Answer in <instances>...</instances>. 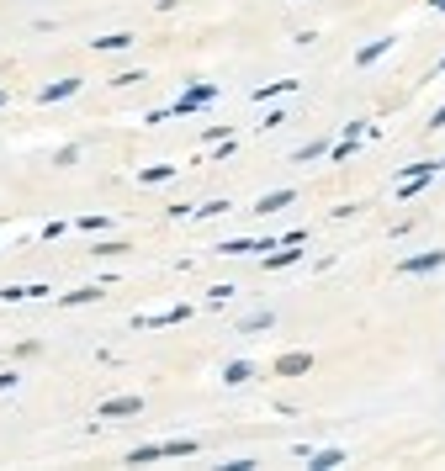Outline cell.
Instances as JSON below:
<instances>
[{
  "mask_svg": "<svg viewBox=\"0 0 445 471\" xmlns=\"http://www.w3.org/2000/svg\"><path fill=\"white\" fill-rule=\"evenodd\" d=\"M430 6H435V11H445V0H430Z\"/></svg>",
  "mask_w": 445,
  "mask_h": 471,
  "instance_id": "19",
  "label": "cell"
},
{
  "mask_svg": "<svg viewBox=\"0 0 445 471\" xmlns=\"http://www.w3.org/2000/svg\"><path fill=\"white\" fill-rule=\"evenodd\" d=\"M308 366H313V355H281V360H276V371H281V376H302Z\"/></svg>",
  "mask_w": 445,
  "mask_h": 471,
  "instance_id": "5",
  "label": "cell"
},
{
  "mask_svg": "<svg viewBox=\"0 0 445 471\" xmlns=\"http://www.w3.org/2000/svg\"><path fill=\"white\" fill-rule=\"evenodd\" d=\"M286 90H297V80H270V85L254 90V101H270V96H286Z\"/></svg>",
  "mask_w": 445,
  "mask_h": 471,
  "instance_id": "10",
  "label": "cell"
},
{
  "mask_svg": "<svg viewBox=\"0 0 445 471\" xmlns=\"http://www.w3.org/2000/svg\"><path fill=\"white\" fill-rule=\"evenodd\" d=\"M387 48H392V43H387V37H382V43H371V48H360V53H356V64H376V59H382V53H387Z\"/></svg>",
  "mask_w": 445,
  "mask_h": 471,
  "instance_id": "14",
  "label": "cell"
},
{
  "mask_svg": "<svg viewBox=\"0 0 445 471\" xmlns=\"http://www.w3.org/2000/svg\"><path fill=\"white\" fill-rule=\"evenodd\" d=\"M133 413H143V398H112V402H101V418H133Z\"/></svg>",
  "mask_w": 445,
  "mask_h": 471,
  "instance_id": "3",
  "label": "cell"
},
{
  "mask_svg": "<svg viewBox=\"0 0 445 471\" xmlns=\"http://www.w3.org/2000/svg\"><path fill=\"white\" fill-rule=\"evenodd\" d=\"M250 376H254V366H250V360H234V366H222V382H228V386L250 382Z\"/></svg>",
  "mask_w": 445,
  "mask_h": 471,
  "instance_id": "7",
  "label": "cell"
},
{
  "mask_svg": "<svg viewBox=\"0 0 445 471\" xmlns=\"http://www.w3.org/2000/svg\"><path fill=\"white\" fill-rule=\"evenodd\" d=\"M440 69H445V59H440Z\"/></svg>",
  "mask_w": 445,
  "mask_h": 471,
  "instance_id": "21",
  "label": "cell"
},
{
  "mask_svg": "<svg viewBox=\"0 0 445 471\" xmlns=\"http://www.w3.org/2000/svg\"><path fill=\"white\" fill-rule=\"evenodd\" d=\"M207 101H218V85H191L175 101V112H196V106H207Z\"/></svg>",
  "mask_w": 445,
  "mask_h": 471,
  "instance_id": "2",
  "label": "cell"
},
{
  "mask_svg": "<svg viewBox=\"0 0 445 471\" xmlns=\"http://www.w3.org/2000/svg\"><path fill=\"white\" fill-rule=\"evenodd\" d=\"M254 328H270V312H254V318H244V334H254Z\"/></svg>",
  "mask_w": 445,
  "mask_h": 471,
  "instance_id": "16",
  "label": "cell"
},
{
  "mask_svg": "<svg viewBox=\"0 0 445 471\" xmlns=\"http://www.w3.org/2000/svg\"><path fill=\"white\" fill-rule=\"evenodd\" d=\"M64 302H69V308H80V302H101V286H80V292H69Z\"/></svg>",
  "mask_w": 445,
  "mask_h": 471,
  "instance_id": "13",
  "label": "cell"
},
{
  "mask_svg": "<svg viewBox=\"0 0 445 471\" xmlns=\"http://www.w3.org/2000/svg\"><path fill=\"white\" fill-rule=\"evenodd\" d=\"M90 48H101V53H117V48H133V37H128V32H106V37H96Z\"/></svg>",
  "mask_w": 445,
  "mask_h": 471,
  "instance_id": "6",
  "label": "cell"
},
{
  "mask_svg": "<svg viewBox=\"0 0 445 471\" xmlns=\"http://www.w3.org/2000/svg\"><path fill=\"white\" fill-rule=\"evenodd\" d=\"M430 127H445V106H440V112H435V117H430Z\"/></svg>",
  "mask_w": 445,
  "mask_h": 471,
  "instance_id": "18",
  "label": "cell"
},
{
  "mask_svg": "<svg viewBox=\"0 0 445 471\" xmlns=\"http://www.w3.org/2000/svg\"><path fill=\"white\" fill-rule=\"evenodd\" d=\"M11 386H16V376H11V371H0V392H11Z\"/></svg>",
  "mask_w": 445,
  "mask_h": 471,
  "instance_id": "17",
  "label": "cell"
},
{
  "mask_svg": "<svg viewBox=\"0 0 445 471\" xmlns=\"http://www.w3.org/2000/svg\"><path fill=\"white\" fill-rule=\"evenodd\" d=\"M297 260H302V254H297V244H286L281 254H265V265H270V270H281V265H297Z\"/></svg>",
  "mask_w": 445,
  "mask_h": 471,
  "instance_id": "12",
  "label": "cell"
},
{
  "mask_svg": "<svg viewBox=\"0 0 445 471\" xmlns=\"http://www.w3.org/2000/svg\"><path fill=\"white\" fill-rule=\"evenodd\" d=\"M445 265V249H430V254H414V260H403V276H430V270Z\"/></svg>",
  "mask_w": 445,
  "mask_h": 471,
  "instance_id": "1",
  "label": "cell"
},
{
  "mask_svg": "<svg viewBox=\"0 0 445 471\" xmlns=\"http://www.w3.org/2000/svg\"><path fill=\"white\" fill-rule=\"evenodd\" d=\"M74 90H80V80H53V85H43V90H37V101H64V96H74Z\"/></svg>",
  "mask_w": 445,
  "mask_h": 471,
  "instance_id": "4",
  "label": "cell"
},
{
  "mask_svg": "<svg viewBox=\"0 0 445 471\" xmlns=\"http://www.w3.org/2000/svg\"><path fill=\"white\" fill-rule=\"evenodd\" d=\"M308 461H313V471H334V466H344V450H318Z\"/></svg>",
  "mask_w": 445,
  "mask_h": 471,
  "instance_id": "9",
  "label": "cell"
},
{
  "mask_svg": "<svg viewBox=\"0 0 445 471\" xmlns=\"http://www.w3.org/2000/svg\"><path fill=\"white\" fill-rule=\"evenodd\" d=\"M143 461H164V445H138V450H128V466H143Z\"/></svg>",
  "mask_w": 445,
  "mask_h": 471,
  "instance_id": "8",
  "label": "cell"
},
{
  "mask_svg": "<svg viewBox=\"0 0 445 471\" xmlns=\"http://www.w3.org/2000/svg\"><path fill=\"white\" fill-rule=\"evenodd\" d=\"M281 206H292V191H270V196H260V206H254V212H281Z\"/></svg>",
  "mask_w": 445,
  "mask_h": 471,
  "instance_id": "11",
  "label": "cell"
},
{
  "mask_svg": "<svg viewBox=\"0 0 445 471\" xmlns=\"http://www.w3.org/2000/svg\"><path fill=\"white\" fill-rule=\"evenodd\" d=\"M0 106H6V90H0Z\"/></svg>",
  "mask_w": 445,
  "mask_h": 471,
  "instance_id": "20",
  "label": "cell"
},
{
  "mask_svg": "<svg viewBox=\"0 0 445 471\" xmlns=\"http://www.w3.org/2000/svg\"><path fill=\"white\" fill-rule=\"evenodd\" d=\"M440 170H445V164H440Z\"/></svg>",
  "mask_w": 445,
  "mask_h": 471,
  "instance_id": "22",
  "label": "cell"
},
{
  "mask_svg": "<svg viewBox=\"0 0 445 471\" xmlns=\"http://www.w3.org/2000/svg\"><path fill=\"white\" fill-rule=\"evenodd\" d=\"M170 175H175L170 164H154V170H143V186H159V180H170Z\"/></svg>",
  "mask_w": 445,
  "mask_h": 471,
  "instance_id": "15",
  "label": "cell"
}]
</instances>
